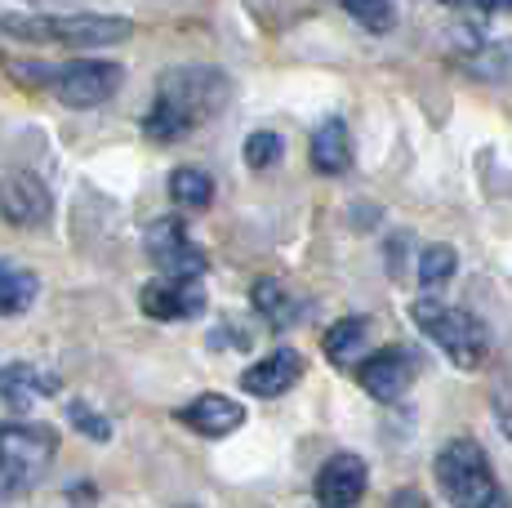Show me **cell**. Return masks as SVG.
<instances>
[{"instance_id":"d4e9b609","label":"cell","mask_w":512,"mask_h":508,"mask_svg":"<svg viewBox=\"0 0 512 508\" xmlns=\"http://www.w3.org/2000/svg\"><path fill=\"white\" fill-rule=\"evenodd\" d=\"M392 508H432V504L423 500V495L415 491V486H401V491L392 495Z\"/></svg>"},{"instance_id":"ba28073f","label":"cell","mask_w":512,"mask_h":508,"mask_svg":"<svg viewBox=\"0 0 512 508\" xmlns=\"http://www.w3.org/2000/svg\"><path fill=\"white\" fill-rule=\"evenodd\" d=\"M139 308L152 321H192L205 312V286L183 277H156L139 290Z\"/></svg>"},{"instance_id":"8fae6325","label":"cell","mask_w":512,"mask_h":508,"mask_svg":"<svg viewBox=\"0 0 512 508\" xmlns=\"http://www.w3.org/2000/svg\"><path fill=\"white\" fill-rule=\"evenodd\" d=\"M366 486H370V473H366V459H357V455H334L321 464V473H317V500L326 504V508H352V504H361V495H366Z\"/></svg>"},{"instance_id":"5bb4252c","label":"cell","mask_w":512,"mask_h":508,"mask_svg":"<svg viewBox=\"0 0 512 508\" xmlns=\"http://www.w3.org/2000/svg\"><path fill=\"white\" fill-rule=\"evenodd\" d=\"M58 393V379L45 375V370L27 366V361H14V366H0V402L9 410H32L41 397Z\"/></svg>"},{"instance_id":"4316f807","label":"cell","mask_w":512,"mask_h":508,"mask_svg":"<svg viewBox=\"0 0 512 508\" xmlns=\"http://www.w3.org/2000/svg\"><path fill=\"white\" fill-rule=\"evenodd\" d=\"M437 5H464V0H437Z\"/></svg>"},{"instance_id":"7a4b0ae2","label":"cell","mask_w":512,"mask_h":508,"mask_svg":"<svg viewBox=\"0 0 512 508\" xmlns=\"http://www.w3.org/2000/svg\"><path fill=\"white\" fill-rule=\"evenodd\" d=\"M437 486L455 508H504L495 491V473H490V459L472 437H455L437 451Z\"/></svg>"},{"instance_id":"6da1fadb","label":"cell","mask_w":512,"mask_h":508,"mask_svg":"<svg viewBox=\"0 0 512 508\" xmlns=\"http://www.w3.org/2000/svg\"><path fill=\"white\" fill-rule=\"evenodd\" d=\"M0 32L18 36V41H49V45H67V50H98V45H121L134 27H130V18H112V14H54V18L9 14V18H0Z\"/></svg>"},{"instance_id":"9c48e42d","label":"cell","mask_w":512,"mask_h":508,"mask_svg":"<svg viewBox=\"0 0 512 508\" xmlns=\"http://www.w3.org/2000/svg\"><path fill=\"white\" fill-rule=\"evenodd\" d=\"M415 370L419 366L406 348H379V353L357 366V379L374 402H401L410 393V384H415Z\"/></svg>"},{"instance_id":"ffe728a7","label":"cell","mask_w":512,"mask_h":508,"mask_svg":"<svg viewBox=\"0 0 512 508\" xmlns=\"http://www.w3.org/2000/svg\"><path fill=\"white\" fill-rule=\"evenodd\" d=\"M254 308H259L272 326H290V321L299 317V312H294V299L285 295L281 281H259V286H254Z\"/></svg>"},{"instance_id":"9a60e30c","label":"cell","mask_w":512,"mask_h":508,"mask_svg":"<svg viewBox=\"0 0 512 508\" xmlns=\"http://www.w3.org/2000/svg\"><path fill=\"white\" fill-rule=\"evenodd\" d=\"M312 165H317L321 174H330V179L352 170V134H348V125H343L339 116L321 121L317 134H312Z\"/></svg>"},{"instance_id":"7402d4cb","label":"cell","mask_w":512,"mask_h":508,"mask_svg":"<svg viewBox=\"0 0 512 508\" xmlns=\"http://www.w3.org/2000/svg\"><path fill=\"white\" fill-rule=\"evenodd\" d=\"M455 268H459V254L450 250V246H428L423 250V259H419V281L428 290H437V286H446L450 277H455Z\"/></svg>"},{"instance_id":"cb8c5ba5","label":"cell","mask_w":512,"mask_h":508,"mask_svg":"<svg viewBox=\"0 0 512 508\" xmlns=\"http://www.w3.org/2000/svg\"><path fill=\"white\" fill-rule=\"evenodd\" d=\"M67 415H72L76 433L94 437V442H107V437H112V424H107V419H103V415H98V410H90V406H85V402H72V410H67Z\"/></svg>"},{"instance_id":"603a6c76","label":"cell","mask_w":512,"mask_h":508,"mask_svg":"<svg viewBox=\"0 0 512 508\" xmlns=\"http://www.w3.org/2000/svg\"><path fill=\"white\" fill-rule=\"evenodd\" d=\"M285 152V139L272 130H254L250 139H245V165L250 170H268V165H277Z\"/></svg>"},{"instance_id":"ac0fdd59","label":"cell","mask_w":512,"mask_h":508,"mask_svg":"<svg viewBox=\"0 0 512 508\" xmlns=\"http://www.w3.org/2000/svg\"><path fill=\"white\" fill-rule=\"evenodd\" d=\"M170 197L187 205V210H205L214 201V179L201 170V165H179L170 174Z\"/></svg>"},{"instance_id":"e0dca14e","label":"cell","mask_w":512,"mask_h":508,"mask_svg":"<svg viewBox=\"0 0 512 508\" xmlns=\"http://www.w3.org/2000/svg\"><path fill=\"white\" fill-rule=\"evenodd\" d=\"M41 295V281L36 272L27 268H14V263H0V317H18L27 312Z\"/></svg>"},{"instance_id":"5b68a950","label":"cell","mask_w":512,"mask_h":508,"mask_svg":"<svg viewBox=\"0 0 512 508\" xmlns=\"http://www.w3.org/2000/svg\"><path fill=\"white\" fill-rule=\"evenodd\" d=\"M228 94H232L228 76L214 72V67H170V72L156 81V103L174 107L192 130H196V121L219 112V107L228 103Z\"/></svg>"},{"instance_id":"2e32d148","label":"cell","mask_w":512,"mask_h":508,"mask_svg":"<svg viewBox=\"0 0 512 508\" xmlns=\"http://www.w3.org/2000/svg\"><path fill=\"white\" fill-rule=\"evenodd\" d=\"M370 344V321L366 317H343L334 321V326L326 330V339H321V348H326V357L334 361V366H357L361 353H366Z\"/></svg>"},{"instance_id":"277c9868","label":"cell","mask_w":512,"mask_h":508,"mask_svg":"<svg viewBox=\"0 0 512 508\" xmlns=\"http://www.w3.org/2000/svg\"><path fill=\"white\" fill-rule=\"evenodd\" d=\"M58 433L49 424H5L0 428V486L32 491L54 464Z\"/></svg>"},{"instance_id":"7c38bea8","label":"cell","mask_w":512,"mask_h":508,"mask_svg":"<svg viewBox=\"0 0 512 508\" xmlns=\"http://www.w3.org/2000/svg\"><path fill=\"white\" fill-rule=\"evenodd\" d=\"M303 379V357L294 353V348H272L263 361H254L250 370L241 375V388L250 397H281V393H290L294 384Z\"/></svg>"},{"instance_id":"44dd1931","label":"cell","mask_w":512,"mask_h":508,"mask_svg":"<svg viewBox=\"0 0 512 508\" xmlns=\"http://www.w3.org/2000/svg\"><path fill=\"white\" fill-rule=\"evenodd\" d=\"M339 5L348 9L366 32H392V23H397V5H392V0H339Z\"/></svg>"},{"instance_id":"8992f818","label":"cell","mask_w":512,"mask_h":508,"mask_svg":"<svg viewBox=\"0 0 512 508\" xmlns=\"http://www.w3.org/2000/svg\"><path fill=\"white\" fill-rule=\"evenodd\" d=\"M125 72L121 63H103V58H81V63H67L58 72H49V94L63 107H98L121 90Z\"/></svg>"},{"instance_id":"4fadbf2b","label":"cell","mask_w":512,"mask_h":508,"mask_svg":"<svg viewBox=\"0 0 512 508\" xmlns=\"http://www.w3.org/2000/svg\"><path fill=\"white\" fill-rule=\"evenodd\" d=\"M179 424H187L201 437H228L245 424V406L232 402V397H223V393H201L196 402H187L179 410Z\"/></svg>"},{"instance_id":"484cf974","label":"cell","mask_w":512,"mask_h":508,"mask_svg":"<svg viewBox=\"0 0 512 508\" xmlns=\"http://www.w3.org/2000/svg\"><path fill=\"white\" fill-rule=\"evenodd\" d=\"M481 14H512V0H472Z\"/></svg>"},{"instance_id":"30bf717a","label":"cell","mask_w":512,"mask_h":508,"mask_svg":"<svg viewBox=\"0 0 512 508\" xmlns=\"http://www.w3.org/2000/svg\"><path fill=\"white\" fill-rule=\"evenodd\" d=\"M0 214L14 228H41L54 214V197L32 170H14L9 179H0Z\"/></svg>"},{"instance_id":"52a82bcc","label":"cell","mask_w":512,"mask_h":508,"mask_svg":"<svg viewBox=\"0 0 512 508\" xmlns=\"http://www.w3.org/2000/svg\"><path fill=\"white\" fill-rule=\"evenodd\" d=\"M147 259L156 263L161 277H183V281H201L205 268H210V254L187 237L179 219H156L147 228Z\"/></svg>"},{"instance_id":"d6986e66","label":"cell","mask_w":512,"mask_h":508,"mask_svg":"<svg viewBox=\"0 0 512 508\" xmlns=\"http://www.w3.org/2000/svg\"><path fill=\"white\" fill-rule=\"evenodd\" d=\"M143 134L152 143H179V139H187L192 134V125L183 121L174 107H165V103H152V112L143 116Z\"/></svg>"},{"instance_id":"3957f363","label":"cell","mask_w":512,"mask_h":508,"mask_svg":"<svg viewBox=\"0 0 512 508\" xmlns=\"http://www.w3.org/2000/svg\"><path fill=\"white\" fill-rule=\"evenodd\" d=\"M410 321H415L459 370H477L490 353L486 326L464 308H450V304H441V299H415V304H410Z\"/></svg>"}]
</instances>
